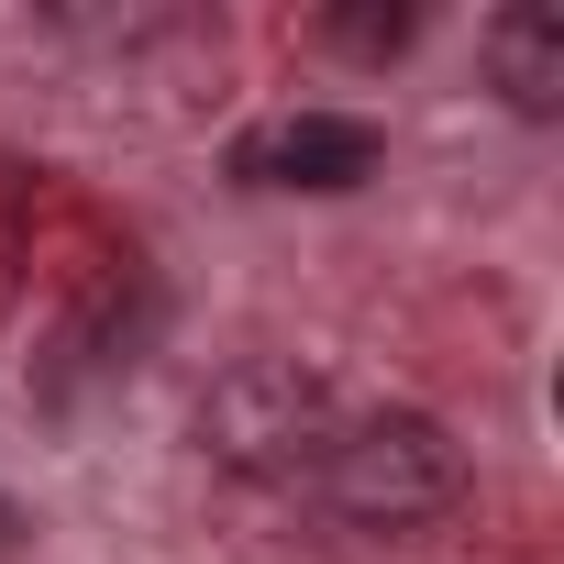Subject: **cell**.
Wrapping results in <instances>:
<instances>
[{"mask_svg":"<svg viewBox=\"0 0 564 564\" xmlns=\"http://www.w3.org/2000/svg\"><path fill=\"white\" fill-rule=\"evenodd\" d=\"M311 487H322V509L344 531H432L465 498V443L443 421H421V410H366V421L333 432Z\"/></svg>","mask_w":564,"mask_h":564,"instance_id":"obj_1","label":"cell"},{"mask_svg":"<svg viewBox=\"0 0 564 564\" xmlns=\"http://www.w3.org/2000/svg\"><path fill=\"white\" fill-rule=\"evenodd\" d=\"M333 432H344V388H333L322 366H300V355H254V366H232V377L199 399L210 465H232V476H254V487L322 476Z\"/></svg>","mask_w":564,"mask_h":564,"instance_id":"obj_2","label":"cell"},{"mask_svg":"<svg viewBox=\"0 0 564 564\" xmlns=\"http://www.w3.org/2000/svg\"><path fill=\"white\" fill-rule=\"evenodd\" d=\"M377 122H355V111H289V122H265V133H243L232 144V166L254 177V188H366L377 177Z\"/></svg>","mask_w":564,"mask_h":564,"instance_id":"obj_3","label":"cell"},{"mask_svg":"<svg viewBox=\"0 0 564 564\" xmlns=\"http://www.w3.org/2000/svg\"><path fill=\"white\" fill-rule=\"evenodd\" d=\"M487 67L509 89V111H564V12L553 0H509V12L487 23Z\"/></svg>","mask_w":564,"mask_h":564,"instance_id":"obj_4","label":"cell"},{"mask_svg":"<svg viewBox=\"0 0 564 564\" xmlns=\"http://www.w3.org/2000/svg\"><path fill=\"white\" fill-rule=\"evenodd\" d=\"M322 34H333L344 56H399V45H410V12H333Z\"/></svg>","mask_w":564,"mask_h":564,"instance_id":"obj_5","label":"cell"}]
</instances>
